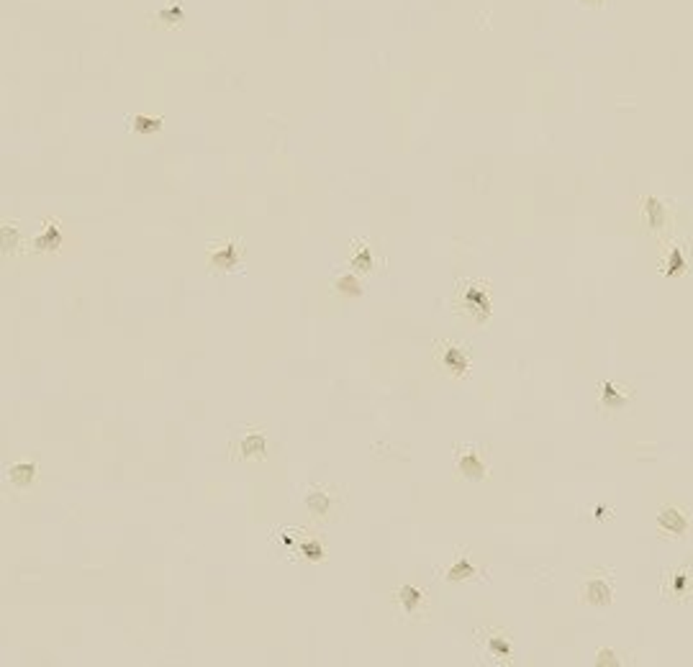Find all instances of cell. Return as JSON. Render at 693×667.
Listing matches in <instances>:
<instances>
[{
  "label": "cell",
  "mask_w": 693,
  "mask_h": 667,
  "mask_svg": "<svg viewBox=\"0 0 693 667\" xmlns=\"http://www.w3.org/2000/svg\"><path fill=\"white\" fill-rule=\"evenodd\" d=\"M391 606L393 614L398 616V622L406 624H421L431 614L429 593L424 591V588H419L416 583H400L391 593Z\"/></svg>",
  "instance_id": "1"
},
{
  "label": "cell",
  "mask_w": 693,
  "mask_h": 667,
  "mask_svg": "<svg viewBox=\"0 0 693 667\" xmlns=\"http://www.w3.org/2000/svg\"><path fill=\"white\" fill-rule=\"evenodd\" d=\"M454 311L470 321L472 326H483V323L491 321L493 314V300H491V290L480 283H468L462 285L457 290V298H454Z\"/></svg>",
  "instance_id": "2"
},
{
  "label": "cell",
  "mask_w": 693,
  "mask_h": 667,
  "mask_svg": "<svg viewBox=\"0 0 693 667\" xmlns=\"http://www.w3.org/2000/svg\"><path fill=\"white\" fill-rule=\"evenodd\" d=\"M303 506L314 521H334L344 508V493L334 485H314L303 493Z\"/></svg>",
  "instance_id": "3"
},
{
  "label": "cell",
  "mask_w": 693,
  "mask_h": 667,
  "mask_svg": "<svg viewBox=\"0 0 693 667\" xmlns=\"http://www.w3.org/2000/svg\"><path fill=\"white\" fill-rule=\"evenodd\" d=\"M434 365L447 377H452V380L468 377L470 370H472L470 352L462 344H457V342H437L434 344Z\"/></svg>",
  "instance_id": "4"
},
{
  "label": "cell",
  "mask_w": 693,
  "mask_h": 667,
  "mask_svg": "<svg viewBox=\"0 0 693 667\" xmlns=\"http://www.w3.org/2000/svg\"><path fill=\"white\" fill-rule=\"evenodd\" d=\"M270 449V439L267 431L262 426H249L239 434L229 447V457L234 462H257L265 460Z\"/></svg>",
  "instance_id": "5"
},
{
  "label": "cell",
  "mask_w": 693,
  "mask_h": 667,
  "mask_svg": "<svg viewBox=\"0 0 693 667\" xmlns=\"http://www.w3.org/2000/svg\"><path fill=\"white\" fill-rule=\"evenodd\" d=\"M614 575L606 573V570H593L580 585V603L583 606L606 608L614 603Z\"/></svg>",
  "instance_id": "6"
},
{
  "label": "cell",
  "mask_w": 693,
  "mask_h": 667,
  "mask_svg": "<svg viewBox=\"0 0 693 667\" xmlns=\"http://www.w3.org/2000/svg\"><path fill=\"white\" fill-rule=\"evenodd\" d=\"M454 470L460 480H485L491 475V462L488 454L480 447H454Z\"/></svg>",
  "instance_id": "7"
},
{
  "label": "cell",
  "mask_w": 693,
  "mask_h": 667,
  "mask_svg": "<svg viewBox=\"0 0 693 667\" xmlns=\"http://www.w3.org/2000/svg\"><path fill=\"white\" fill-rule=\"evenodd\" d=\"M654 529L660 537H691L693 531V516L688 508L680 506H662L654 516Z\"/></svg>",
  "instance_id": "8"
},
{
  "label": "cell",
  "mask_w": 693,
  "mask_h": 667,
  "mask_svg": "<svg viewBox=\"0 0 693 667\" xmlns=\"http://www.w3.org/2000/svg\"><path fill=\"white\" fill-rule=\"evenodd\" d=\"M475 637L483 654H488L491 662H496V665H511L514 662V645H511V637L506 631L488 626V629L477 631Z\"/></svg>",
  "instance_id": "9"
},
{
  "label": "cell",
  "mask_w": 693,
  "mask_h": 667,
  "mask_svg": "<svg viewBox=\"0 0 693 667\" xmlns=\"http://www.w3.org/2000/svg\"><path fill=\"white\" fill-rule=\"evenodd\" d=\"M662 596L678 603L693 598V562H683L680 568L670 570L662 580Z\"/></svg>",
  "instance_id": "10"
},
{
  "label": "cell",
  "mask_w": 693,
  "mask_h": 667,
  "mask_svg": "<svg viewBox=\"0 0 693 667\" xmlns=\"http://www.w3.org/2000/svg\"><path fill=\"white\" fill-rule=\"evenodd\" d=\"M283 547L288 554H298V557H303L306 562L326 560V545H323V539L316 537V534H306V531H303V534H300V531L288 534Z\"/></svg>",
  "instance_id": "11"
},
{
  "label": "cell",
  "mask_w": 693,
  "mask_h": 667,
  "mask_svg": "<svg viewBox=\"0 0 693 667\" xmlns=\"http://www.w3.org/2000/svg\"><path fill=\"white\" fill-rule=\"evenodd\" d=\"M6 480L13 485L15 491H29V488H34V483L38 480V462L21 460V462L8 465L6 468Z\"/></svg>",
  "instance_id": "12"
},
{
  "label": "cell",
  "mask_w": 693,
  "mask_h": 667,
  "mask_svg": "<svg viewBox=\"0 0 693 667\" xmlns=\"http://www.w3.org/2000/svg\"><path fill=\"white\" fill-rule=\"evenodd\" d=\"M477 575H480V568L475 565L470 552H457L454 560L444 568L447 583H465V580H475Z\"/></svg>",
  "instance_id": "13"
},
{
  "label": "cell",
  "mask_w": 693,
  "mask_h": 667,
  "mask_svg": "<svg viewBox=\"0 0 693 667\" xmlns=\"http://www.w3.org/2000/svg\"><path fill=\"white\" fill-rule=\"evenodd\" d=\"M239 260H241L239 241H221L208 249V265L214 269H237Z\"/></svg>",
  "instance_id": "14"
},
{
  "label": "cell",
  "mask_w": 693,
  "mask_h": 667,
  "mask_svg": "<svg viewBox=\"0 0 693 667\" xmlns=\"http://www.w3.org/2000/svg\"><path fill=\"white\" fill-rule=\"evenodd\" d=\"M598 403L603 411H622L631 403V391L619 383H601L598 385Z\"/></svg>",
  "instance_id": "15"
},
{
  "label": "cell",
  "mask_w": 693,
  "mask_h": 667,
  "mask_svg": "<svg viewBox=\"0 0 693 667\" xmlns=\"http://www.w3.org/2000/svg\"><path fill=\"white\" fill-rule=\"evenodd\" d=\"M349 265L352 269L357 272H370V269L375 267V257H372V249L368 244H357L349 254Z\"/></svg>",
  "instance_id": "16"
},
{
  "label": "cell",
  "mask_w": 693,
  "mask_h": 667,
  "mask_svg": "<svg viewBox=\"0 0 693 667\" xmlns=\"http://www.w3.org/2000/svg\"><path fill=\"white\" fill-rule=\"evenodd\" d=\"M59 223L57 221H49L46 223V231L41 234L38 239H34V249H57V246L62 244V237H59Z\"/></svg>",
  "instance_id": "17"
},
{
  "label": "cell",
  "mask_w": 693,
  "mask_h": 667,
  "mask_svg": "<svg viewBox=\"0 0 693 667\" xmlns=\"http://www.w3.org/2000/svg\"><path fill=\"white\" fill-rule=\"evenodd\" d=\"M334 293L344 295V298H357V295H362V285L354 275H342L334 280Z\"/></svg>",
  "instance_id": "18"
},
{
  "label": "cell",
  "mask_w": 693,
  "mask_h": 667,
  "mask_svg": "<svg viewBox=\"0 0 693 667\" xmlns=\"http://www.w3.org/2000/svg\"><path fill=\"white\" fill-rule=\"evenodd\" d=\"M596 665H598V667H606V665H622V662L616 660V652H614V650H608V647H601L598 652H596Z\"/></svg>",
  "instance_id": "19"
},
{
  "label": "cell",
  "mask_w": 693,
  "mask_h": 667,
  "mask_svg": "<svg viewBox=\"0 0 693 667\" xmlns=\"http://www.w3.org/2000/svg\"><path fill=\"white\" fill-rule=\"evenodd\" d=\"M134 126H136L139 131H157L162 126L157 118H134Z\"/></svg>",
  "instance_id": "20"
},
{
  "label": "cell",
  "mask_w": 693,
  "mask_h": 667,
  "mask_svg": "<svg viewBox=\"0 0 693 667\" xmlns=\"http://www.w3.org/2000/svg\"><path fill=\"white\" fill-rule=\"evenodd\" d=\"M593 519H596V521H611V519H614V508L611 506H596L593 508Z\"/></svg>",
  "instance_id": "21"
}]
</instances>
